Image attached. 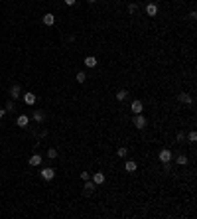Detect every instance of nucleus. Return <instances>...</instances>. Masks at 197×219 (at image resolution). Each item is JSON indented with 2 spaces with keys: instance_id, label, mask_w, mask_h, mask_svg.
<instances>
[{
  "instance_id": "obj_14",
  "label": "nucleus",
  "mask_w": 197,
  "mask_h": 219,
  "mask_svg": "<svg viewBox=\"0 0 197 219\" xmlns=\"http://www.w3.org/2000/svg\"><path fill=\"white\" fill-rule=\"evenodd\" d=\"M178 101H179V103H185V105H189V103H191V97H189L187 95V93H179V97H178Z\"/></svg>"
},
{
  "instance_id": "obj_4",
  "label": "nucleus",
  "mask_w": 197,
  "mask_h": 219,
  "mask_svg": "<svg viewBox=\"0 0 197 219\" xmlns=\"http://www.w3.org/2000/svg\"><path fill=\"white\" fill-rule=\"evenodd\" d=\"M146 14L152 16V18L158 16V6H156V2H148V4H146Z\"/></svg>"
},
{
  "instance_id": "obj_22",
  "label": "nucleus",
  "mask_w": 197,
  "mask_h": 219,
  "mask_svg": "<svg viewBox=\"0 0 197 219\" xmlns=\"http://www.w3.org/2000/svg\"><path fill=\"white\" fill-rule=\"evenodd\" d=\"M47 158H49V160H55L57 158V150L55 148H49V150H47Z\"/></svg>"
},
{
  "instance_id": "obj_2",
  "label": "nucleus",
  "mask_w": 197,
  "mask_h": 219,
  "mask_svg": "<svg viewBox=\"0 0 197 219\" xmlns=\"http://www.w3.org/2000/svg\"><path fill=\"white\" fill-rule=\"evenodd\" d=\"M40 174H42V180H46V182H49V180L55 178V170H53V168H43Z\"/></svg>"
},
{
  "instance_id": "obj_3",
  "label": "nucleus",
  "mask_w": 197,
  "mask_h": 219,
  "mask_svg": "<svg viewBox=\"0 0 197 219\" xmlns=\"http://www.w3.org/2000/svg\"><path fill=\"white\" fill-rule=\"evenodd\" d=\"M130 111H132V113H134V114H140L142 113V111H144V105H142V101H132V105H130Z\"/></svg>"
},
{
  "instance_id": "obj_18",
  "label": "nucleus",
  "mask_w": 197,
  "mask_h": 219,
  "mask_svg": "<svg viewBox=\"0 0 197 219\" xmlns=\"http://www.w3.org/2000/svg\"><path fill=\"white\" fill-rule=\"evenodd\" d=\"M126 97H128V91H124V89H120V91L116 93V101H124Z\"/></svg>"
},
{
  "instance_id": "obj_20",
  "label": "nucleus",
  "mask_w": 197,
  "mask_h": 219,
  "mask_svg": "<svg viewBox=\"0 0 197 219\" xmlns=\"http://www.w3.org/2000/svg\"><path fill=\"white\" fill-rule=\"evenodd\" d=\"M85 79H87V75H85L83 71H79V73L75 75V81H77V83H85Z\"/></svg>"
},
{
  "instance_id": "obj_11",
  "label": "nucleus",
  "mask_w": 197,
  "mask_h": 219,
  "mask_svg": "<svg viewBox=\"0 0 197 219\" xmlns=\"http://www.w3.org/2000/svg\"><path fill=\"white\" fill-rule=\"evenodd\" d=\"M24 103L26 105H34L36 103V95L34 93H24Z\"/></svg>"
},
{
  "instance_id": "obj_6",
  "label": "nucleus",
  "mask_w": 197,
  "mask_h": 219,
  "mask_svg": "<svg viewBox=\"0 0 197 219\" xmlns=\"http://www.w3.org/2000/svg\"><path fill=\"white\" fill-rule=\"evenodd\" d=\"M93 182L97 184V186H101V184L107 182V176H104L103 172H97V174H93Z\"/></svg>"
},
{
  "instance_id": "obj_27",
  "label": "nucleus",
  "mask_w": 197,
  "mask_h": 219,
  "mask_svg": "<svg viewBox=\"0 0 197 219\" xmlns=\"http://www.w3.org/2000/svg\"><path fill=\"white\" fill-rule=\"evenodd\" d=\"M4 114H6V109H0V119H2Z\"/></svg>"
},
{
  "instance_id": "obj_23",
  "label": "nucleus",
  "mask_w": 197,
  "mask_h": 219,
  "mask_svg": "<svg viewBox=\"0 0 197 219\" xmlns=\"http://www.w3.org/2000/svg\"><path fill=\"white\" fill-rule=\"evenodd\" d=\"M187 140H189V142H195V140H197V132H195V130H191V132L187 134Z\"/></svg>"
},
{
  "instance_id": "obj_17",
  "label": "nucleus",
  "mask_w": 197,
  "mask_h": 219,
  "mask_svg": "<svg viewBox=\"0 0 197 219\" xmlns=\"http://www.w3.org/2000/svg\"><path fill=\"white\" fill-rule=\"evenodd\" d=\"M136 10H138V4H136V2H130V4H128V14H130V16L136 14Z\"/></svg>"
},
{
  "instance_id": "obj_10",
  "label": "nucleus",
  "mask_w": 197,
  "mask_h": 219,
  "mask_svg": "<svg viewBox=\"0 0 197 219\" xmlns=\"http://www.w3.org/2000/svg\"><path fill=\"white\" fill-rule=\"evenodd\" d=\"M124 170H126V172H136L138 170V164L134 162V160H128V162L124 164Z\"/></svg>"
},
{
  "instance_id": "obj_25",
  "label": "nucleus",
  "mask_w": 197,
  "mask_h": 219,
  "mask_svg": "<svg viewBox=\"0 0 197 219\" xmlns=\"http://www.w3.org/2000/svg\"><path fill=\"white\" fill-rule=\"evenodd\" d=\"M63 2H65L67 6H75V2H77V0H63Z\"/></svg>"
},
{
  "instance_id": "obj_12",
  "label": "nucleus",
  "mask_w": 197,
  "mask_h": 219,
  "mask_svg": "<svg viewBox=\"0 0 197 219\" xmlns=\"http://www.w3.org/2000/svg\"><path fill=\"white\" fill-rule=\"evenodd\" d=\"M30 166H40V164H42V156H40V154H34V156H30Z\"/></svg>"
},
{
  "instance_id": "obj_21",
  "label": "nucleus",
  "mask_w": 197,
  "mask_h": 219,
  "mask_svg": "<svg viewBox=\"0 0 197 219\" xmlns=\"http://www.w3.org/2000/svg\"><path fill=\"white\" fill-rule=\"evenodd\" d=\"M34 119L38 120V123H42V120H43V119H46V114H43V113H42V111H36V113H34Z\"/></svg>"
},
{
  "instance_id": "obj_15",
  "label": "nucleus",
  "mask_w": 197,
  "mask_h": 219,
  "mask_svg": "<svg viewBox=\"0 0 197 219\" xmlns=\"http://www.w3.org/2000/svg\"><path fill=\"white\" fill-rule=\"evenodd\" d=\"M10 95H12V99H18V97H20V85H12Z\"/></svg>"
},
{
  "instance_id": "obj_7",
  "label": "nucleus",
  "mask_w": 197,
  "mask_h": 219,
  "mask_svg": "<svg viewBox=\"0 0 197 219\" xmlns=\"http://www.w3.org/2000/svg\"><path fill=\"white\" fill-rule=\"evenodd\" d=\"M95 188H97V184H95V182H91V180H87V182H85V188H83L85 195H91L95 191Z\"/></svg>"
},
{
  "instance_id": "obj_28",
  "label": "nucleus",
  "mask_w": 197,
  "mask_h": 219,
  "mask_svg": "<svg viewBox=\"0 0 197 219\" xmlns=\"http://www.w3.org/2000/svg\"><path fill=\"white\" fill-rule=\"evenodd\" d=\"M89 2H91V4H93V2H97V0H89Z\"/></svg>"
},
{
  "instance_id": "obj_19",
  "label": "nucleus",
  "mask_w": 197,
  "mask_h": 219,
  "mask_svg": "<svg viewBox=\"0 0 197 219\" xmlns=\"http://www.w3.org/2000/svg\"><path fill=\"white\" fill-rule=\"evenodd\" d=\"M116 154H118V156H120V158H126V156H128V148L120 146V148H118V150H116Z\"/></svg>"
},
{
  "instance_id": "obj_13",
  "label": "nucleus",
  "mask_w": 197,
  "mask_h": 219,
  "mask_svg": "<svg viewBox=\"0 0 197 219\" xmlns=\"http://www.w3.org/2000/svg\"><path fill=\"white\" fill-rule=\"evenodd\" d=\"M43 24L46 26H53L55 24V16L53 14H43Z\"/></svg>"
},
{
  "instance_id": "obj_5",
  "label": "nucleus",
  "mask_w": 197,
  "mask_h": 219,
  "mask_svg": "<svg viewBox=\"0 0 197 219\" xmlns=\"http://www.w3.org/2000/svg\"><path fill=\"white\" fill-rule=\"evenodd\" d=\"M132 123H134V126H136V129H144V126H146V119L142 117V113H140V114H136Z\"/></svg>"
},
{
  "instance_id": "obj_16",
  "label": "nucleus",
  "mask_w": 197,
  "mask_h": 219,
  "mask_svg": "<svg viewBox=\"0 0 197 219\" xmlns=\"http://www.w3.org/2000/svg\"><path fill=\"white\" fill-rule=\"evenodd\" d=\"M175 162H178L179 166H185V164H187V156H185V154H179V156L175 158Z\"/></svg>"
},
{
  "instance_id": "obj_1",
  "label": "nucleus",
  "mask_w": 197,
  "mask_h": 219,
  "mask_svg": "<svg viewBox=\"0 0 197 219\" xmlns=\"http://www.w3.org/2000/svg\"><path fill=\"white\" fill-rule=\"evenodd\" d=\"M158 160L162 164H169L172 160H174V152L169 150V148H164V150H160V154H158Z\"/></svg>"
},
{
  "instance_id": "obj_8",
  "label": "nucleus",
  "mask_w": 197,
  "mask_h": 219,
  "mask_svg": "<svg viewBox=\"0 0 197 219\" xmlns=\"http://www.w3.org/2000/svg\"><path fill=\"white\" fill-rule=\"evenodd\" d=\"M28 123H30V119L26 117V114H20L18 120H16V124H18L20 129H26V126H28Z\"/></svg>"
},
{
  "instance_id": "obj_26",
  "label": "nucleus",
  "mask_w": 197,
  "mask_h": 219,
  "mask_svg": "<svg viewBox=\"0 0 197 219\" xmlns=\"http://www.w3.org/2000/svg\"><path fill=\"white\" fill-rule=\"evenodd\" d=\"M183 138H185V134H183V132H179V134H178V142H181Z\"/></svg>"
},
{
  "instance_id": "obj_9",
  "label": "nucleus",
  "mask_w": 197,
  "mask_h": 219,
  "mask_svg": "<svg viewBox=\"0 0 197 219\" xmlns=\"http://www.w3.org/2000/svg\"><path fill=\"white\" fill-rule=\"evenodd\" d=\"M83 63H85L87 67H91V69H93V67H97V57H95V55H87Z\"/></svg>"
},
{
  "instance_id": "obj_24",
  "label": "nucleus",
  "mask_w": 197,
  "mask_h": 219,
  "mask_svg": "<svg viewBox=\"0 0 197 219\" xmlns=\"http://www.w3.org/2000/svg\"><path fill=\"white\" fill-rule=\"evenodd\" d=\"M81 180H85V182L91 180V174H89V172H81Z\"/></svg>"
}]
</instances>
